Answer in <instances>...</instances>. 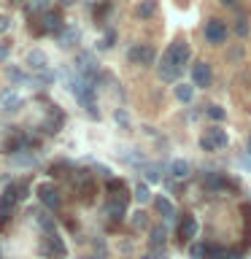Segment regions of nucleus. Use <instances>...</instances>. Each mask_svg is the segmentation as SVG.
<instances>
[{"label":"nucleus","instance_id":"obj_27","mask_svg":"<svg viewBox=\"0 0 251 259\" xmlns=\"http://www.w3.org/2000/svg\"><path fill=\"white\" fill-rule=\"evenodd\" d=\"M146 178H149V181H159V173H157V167H154V165L146 167Z\"/></svg>","mask_w":251,"mask_h":259},{"label":"nucleus","instance_id":"obj_33","mask_svg":"<svg viewBox=\"0 0 251 259\" xmlns=\"http://www.w3.org/2000/svg\"><path fill=\"white\" fill-rule=\"evenodd\" d=\"M222 3H224V6H235V0H222Z\"/></svg>","mask_w":251,"mask_h":259},{"label":"nucleus","instance_id":"obj_15","mask_svg":"<svg viewBox=\"0 0 251 259\" xmlns=\"http://www.w3.org/2000/svg\"><path fill=\"white\" fill-rule=\"evenodd\" d=\"M202 256L205 259H224L227 251L222 246H216V243H205V246H202Z\"/></svg>","mask_w":251,"mask_h":259},{"label":"nucleus","instance_id":"obj_2","mask_svg":"<svg viewBox=\"0 0 251 259\" xmlns=\"http://www.w3.org/2000/svg\"><path fill=\"white\" fill-rule=\"evenodd\" d=\"M19 184H8L3 192H0V232L11 224L14 219V210H16V202H19Z\"/></svg>","mask_w":251,"mask_h":259},{"label":"nucleus","instance_id":"obj_23","mask_svg":"<svg viewBox=\"0 0 251 259\" xmlns=\"http://www.w3.org/2000/svg\"><path fill=\"white\" fill-rule=\"evenodd\" d=\"M135 200H138V202H149V200H151L149 186H146V184H138V186H135Z\"/></svg>","mask_w":251,"mask_h":259},{"label":"nucleus","instance_id":"obj_18","mask_svg":"<svg viewBox=\"0 0 251 259\" xmlns=\"http://www.w3.org/2000/svg\"><path fill=\"white\" fill-rule=\"evenodd\" d=\"M24 11L27 14H46L49 11V0H27V3H24Z\"/></svg>","mask_w":251,"mask_h":259},{"label":"nucleus","instance_id":"obj_4","mask_svg":"<svg viewBox=\"0 0 251 259\" xmlns=\"http://www.w3.org/2000/svg\"><path fill=\"white\" fill-rule=\"evenodd\" d=\"M205 38L211 40V44H224L227 40V24L222 19H211L205 24Z\"/></svg>","mask_w":251,"mask_h":259},{"label":"nucleus","instance_id":"obj_8","mask_svg":"<svg viewBox=\"0 0 251 259\" xmlns=\"http://www.w3.org/2000/svg\"><path fill=\"white\" fill-rule=\"evenodd\" d=\"M44 240H46V254L49 256H65V243L60 240L57 232H49Z\"/></svg>","mask_w":251,"mask_h":259},{"label":"nucleus","instance_id":"obj_26","mask_svg":"<svg viewBox=\"0 0 251 259\" xmlns=\"http://www.w3.org/2000/svg\"><path fill=\"white\" fill-rule=\"evenodd\" d=\"M208 116L216 119V121H222V119H224V108H219V105H211V108H208Z\"/></svg>","mask_w":251,"mask_h":259},{"label":"nucleus","instance_id":"obj_7","mask_svg":"<svg viewBox=\"0 0 251 259\" xmlns=\"http://www.w3.org/2000/svg\"><path fill=\"white\" fill-rule=\"evenodd\" d=\"M192 81L194 87H208L211 84V65L208 62H197L192 68Z\"/></svg>","mask_w":251,"mask_h":259},{"label":"nucleus","instance_id":"obj_21","mask_svg":"<svg viewBox=\"0 0 251 259\" xmlns=\"http://www.w3.org/2000/svg\"><path fill=\"white\" fill-rule=\"evenodd\" d=\"M192 95H194V89H192L189 84H178V87H176V97H178L181 103H189Z\"/></svg>","mask_w":251,"mask_h":259},{"label":"nucleus","instance_id":"obj_10","mask_svg":"<svg viewBox=\"0 0 251 259\" xmlns=\"http://www.w3.org/2000/svg\"><path fill=\"white\" fill-rule=\"evenodd\" d=\"M40 19H44V32H60L62 30V14L60 11H46Z\"/></svg>","mask_w":251,"mask_h":259},{"label":"nucleus","instance_id":"obj_36","mask_svg":"<svg viewBox=\"0 0 251 259\" xmlns=\"http://www.w3.org/2000/svg\"><path fill=\"white\" fill-rule=\"evenodd\" d=\"M143 259H157V256H143Z\"/></svg>","mask_w":251,"mask_h":259},{"label":"nucleus","instance_id":"obj_35","mask_svg":"<svg viewBox=\"0 0 251 259\" xmlns=\"http://www.w3.org/2000/svg\"><path fill=\"white\" fill-rule=\"evenodd\" d=\"M248 154H251V138H248Z\"/></svg>","mask_w":251,"mask_h":259},{"label":"nucleus","instance_id":"obj_5","mask_svg":"<svg viewBox=\"0 0 251 259\" xmlns=\"http://www.w3.org/2000/svg\"><path fill=\"white\" fill-rule=\"evenodd\" d=\"M38 197H40V202H44L49 210H57V208H60V192H57L52 184H40V186H38Z\"/></svg>","mask_w":251,"mask_h":259},{"label":"nucleus","instance_id":"obj_28","mask_svg":"<svg viewBox=\"0 0 251 259\" xmlns=\"http://www.w3.org/2000/svg\"><path fill=\"white\" fill-rule=\"evenodd\" d=\"M8 27H11V19H8V16H0V32H6Z\"/></svg>","mask_w":251,"mask_h":259},{"label":"nucleus","instance_id":"obj_6","mask_svg":"<svg viewBox=\"0 0 251 259\" xmlns=\"http://www.w3.org/2000/svg\"><path fill=\"white\" fill-rule=\"evenodd\" d=\"M127 57H130V62L149 65V62H154V49L146 46V44H138V46H133V49L127 52Z\"/></svg>","mask_w":251,"mask_h":259},{"label":"nucleus","instance_id":"obj_22","mask_svg":"<svg viewBox=\"0 0 251 259\" xmlns=\"http://www.w3.org/2000/svg\"><path fill=\"white\" fill-rule=\"evenodd\" d=\"M151 246H165V227H154L151 230Z\"/></svg>","mask_w":251,"mask_h":259},{"label":"nucleus","instance_id":"obj_3","mask_svg":"<svg viewBox=\"0 0 251 259\" xmlns=\"http://www.w3.org/2000/svg\"><path fill=\"white\" fill-rule=\"evenodd\" d=\"M200 146H202V149H205V151H214V149H224V146H227V133H224V130H219V127L208 130V133L200 138Z\"/></svg>","mask_w":251,"mask_h":259},{"label":"nucleus","instance_id":"obj_34","mask_svg":"<svg viewBox=\"0 0 251 259\" xmlns=\"http://www.w3.org/2000/svg\"><path fill=\"white\" fill-rule=\"evenodd\" d=\"M60 3H62V6H70V3H73V0H60Z\"/></svg>","mask_w":251,"mask_h":259},{"label":"nucleus","instance_id":"obj_14","mask_svg":"<svg viewBox=\"0 0 251 259\" xmlns=\"http://www.w3.org/2000/svg\"><path fill=\"white\" fill-rule=\"evenodd\" d=\"M27 143H30V141H27L24 135H14V138H8V141H6V154H16V151H22Z\"/></svg>","mask_w":251,"mask_h":259},{"label":"nucleus","instance_id":"obj_24","mask_svg":"<svg viewBox=\"0 0 251 259\" xmlns=\"http://www.w3.org/2000/svg\"><path fill=\"white\" fill-rule=\"evenodd\" d=\"M60 124H62V113H60V111H54V113H52V119L46 121L49 133H57V130H60Z\"/></svg>","mask_w":251,"mask_h":259},{"label":"nucleus","instance_id":"obj_30","mask_svg":"<svg viewBox=\"0 0 251 259\" xmlns=\"http://www.w3.org/2000/svg\"><path fill=\"white\" fill-rule=\"evenodd\" d=\"M238 32H240V35H246V32H248V27H246V19H238Z\"/></svg>","mask_w":251,"mask_h":259},{"label":"nucleus","instance_id":"obj_13","mask_svg":"<svg viewBox=\"0 0 251 259\" xmlns=\"http://www.w3.org/2000/svg\"><path fill=\"white\" fill-rule=\"evenodd\" d=\"M154 205H157V210H159V213H162V216L168 219V222H173V219H176L173 202H170L168 197H157V200H154Z\"/></svg>","mask_w":251,"mask_h":259},{"label":"nucleus","instance_id":"obj_1","mask_svg":"<svg viewBox=\"0 0 251 259\" xmlns=\"http://www.w3.org/2000/svg\"><path fill=\"white\" fill-rule=\"evenodd\" d=\"M186 60H189V46H186L184 40H176V44L165 52V57H162V65H159L162 81H176L181 68L186 65Z\"/></svg>","mask_w":251,"mask_h":259},{"label":"nucleus","instance_id":"obj_19","mask_svg":"<svg viewBox=\"0 0 251 259\" xmlns=\"http://www.w3.org/2000/svg\"><path fill=\"white\" fill-rule=\"evenodd\" d=\"M205 186H208V189H224V186H227V178L219 176V173H208V176H205Z\"/></svg>","mask_w":251,"mask_h":259},{"label":"nucleus","instance_id":"obj_17","mask_svg":"<svg viewBox=\"0 0 251 259\" xmlns=\"http://www.w3.org/2000/svg\"><path fill=\"white\" fill-rule=\"evenodd\" d=\"M60 44H62V46L78 44V30H76V27H65V30H60Z\"/></svg>","mask_w":251,"mask_h":259},{"label":"nucleus","instance_id":"obj_9","mask_svg":"<svg viewBox=\"0 0 251 259\" xmlns=\"http://www.w3.org/2000/svg\"><path fill=\"white\" fill-rule=\"evenodd\" d=\"M178 235H181V240H192L194 235H197V222H194V216L184 213L181 224H178Z\"/></svg>","mask_w":251,"mask_h":259},{"label":"nucleus","instance_id":"obj_25","mask_svg":"<svg viewBox=\"0 0 251 259\" xmlns=\"http://www.w3.org/2000/svg\"><path fill=\"white\" fill-rule=\"evenodd\" d=\"M108 192H111V194L124 192V181H119V178H111V181H108Z\"/></svg>","mask_w":251,"mask_h":259},{"label":"nucleus","instance_id":"obj_16","mask_svg":"<svg viewBox=\"0 0 251 259\" xmlns=\"http://www.w3.org/2000/svg\"><path fill=\"white\" fill-rule=\"evenodd\" d=\"M154 11H157V0H141V3H138V8H135V14L143 16V19H149Z\"/></svg>","mask_w":251,"mask_h":259},{"label":"nucleus","instance_id":"obj_29","mask_svg":"<svg viewBox=\"0 0 251 259\" xmlns=\"http://www.w3.org/2000/svg\"><path fill=\"white\" fill-rule=\"evenodd\" d=\"M8 52H11V46H8V44H0V60H6Z\"/></svg>","mask_w":251,"mask_h":259},{"label":"nucleus","instance_id":"obj_32","mask_svg":"<svg viewBox=\"0 0 251 259\" xmlns=\"http://www.w3.org/2000/svg\"><path fill=\"white\" fill-rule=\"evenodd\" d=\"M224 259H243V254H240V251H230V254H227Z\"/></svg>","mask_w":251,"mask_h":259},{"label":"nucleus","instance_id":"obj_12","mask_svg":"<svg viewBox=\"0 0 251 259\" xmlns=\"http://www.w3.org/2000/svg\"><path fill=\"white\" fill-rule=\"evenodd\" d=\"M27 65L32 70H46V54L40 52V49H32V52L27 54Z\"/></svg>","mask_w":251,"mask_h":259},{"label":"nucleus","instance_id":"obj_20","mask_svg":"<svg viewBox=\"0 0 251 259\" xmlns=\"http://www.w3.org/2000/svg\"><path fill=\"white\" fill-rule=\"evenodd\" d=\"M170 173H173L176 178H186L189 176V165H186L184 159H176L173 165H170Z\"/></svg>","mask_w":251,"mask_h":259},{"label":"nucleus","instance_id":"obj_11","mask_svg":"<svg viewBox=\"0 0 251 259\" xmlns=\"http://www.w3.org/2000/svg\"><path fill=\"white\" fill-rule=\"evenodd\" d=\"M0 105H3V111L14 113V111L22 108V97L14 95V92H3V95H0Z\"/></svg>","mask_w":251,"mask_h":259},{"label":"nucleus","instance_id":"obj_31","mask_svg":"<svg viewBox=\"0 0 251 259\" xmlns=\"http://www.w3.org/2000/svg\"><path fill=\"white\" fill-rule=\"evenodd\" d=\"M192 256L200 259V256H202V246H194V248H192Z\"/></svg>","mask_w":251,"mask_h":259}]
</instances>
